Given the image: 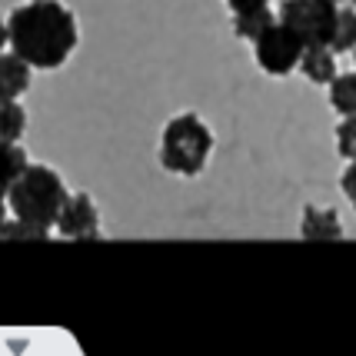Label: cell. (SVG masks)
I'll return each mask as SVG.
<instances>
[{
	"label": "cell",
	"mask_w": 356,
	"mask_h": 356,
	"mask_svg": "<svg viewBox=\"0 0 356 356\" xmlns=\"http://www.w3.org/2000/svg\"><path fill=\"white\" fill-rule=\"evenodd\" d=\"M10 50L33 70H57L80 44L77 14L63 0H24L7 14Z\"/></svg>",
	"instance_id": "cell-1"
},
{
	"label": "cell",
	"mask_w": 356,
	"mask_h": 356,
	"mask_svg": "<svg viewBox=\"0 0 356 356\" xmlns=\"http://www.w3.org/2000/svg\"><path fill=\"white\" fill-rule=\"evenodd\" d=\"M213 130L203 120L197 110H184V113H173L170 120L160 130V167L167 173L177 177H197L207 170L210 156H213Z\"/></svg>",
	"instance_id": "cell-2"
},
{
	"label": "cell",
	"mask_w": 356,
	"mask_h": 356,
	"mask_svg": "<svg viewBox=\"0 0 356 356\" xmlns=\"http://www.w3.org/2000/svg\"><path fill=\"white\" fill-rule=\"evenodd\" d=\"M70 197V190L63 184V177L47 163H27V170L14 180V186L7 190V207L10 213L20 220H31L40 227H50L60 217L63 200Z\"/></svg>",
	"instance_id": "cell-3"
},
{
	"label": "cell",
	"mask_w": 356,
	"mask_h": 356,
	"mask_svg": "<svg viewBox=\"0 0 356 356\" xmlns=\"http://www.w3.org/2000/svg\"><path fill=\"white\" fill-rule=\"evenodd\" d=\"M303 37L286 27L283 20H273L257 40H253V57H257V67L264 70L266 77H290L293 70H300V57H303Z\"/></svg>",
	"instance_id": "cell-4"
},
{
	"label": "cell",
	"mask_w": 356,
	"mask_h": 356,
	"mask_svg": "<svg viewBox=\"0 0 356 356\" xmlns=\"http://www.w3.org/2000/svg\"><path fill=\"white\" fill-rule=\"evenodd\" d=\"M337 17H340L337 0H283L280 3V20L286 27H293L307 47L333 44Z\"/></svg>",
	"instance_id": "cell-5"
},
{
	"label": "cell",
	"mask_w": 356,
	"mask_h": 356,
	"mask_svg": "<svg viewBox=\"0 0 356 356\" xmlns=\"http://www.w3.org/2000/svg\"><path fill=\"white\" fill-rule=\"evenodd\" d=\"M54 230L63 240H97L100 236V210H97L90 193H83V190L70 193L63 200L60 217L54 223Z\"/></svg>",
	"instance_id": "cell-6"
},
{
	"label": "cell",
	"mask_w": 356,
	"mask_h": 356,
	"mask_svg": "<svg viewBox=\"0 0 356 356\" xmlns=\"http://www.w3.org/2000/svg\"><path fill=\"white\" fill-rule=\"evenodd\" d=\"M300 236L303 240H316V243H330V240H343V223L340 213L333 207H303L300 217Z\"/></svg>",
	"instance_id": "cell-7"
},
{
	"label": "cell",
	"mask_w": 356,
	"mask_h": 356,
	"mask_svg": "<svg viewBox=\"0 0 356 356\" xmlns=\"http://www.w3.org/2000/svg\"><path fill=\"white\" fill-rule=\"evenodd\" d=\"M300 74L316 83V87H330L333 77L340 74L337 70V50L330 44H313L303 50V57H300Z\"/></svg>",
	"instance_id": "cell-8"
},
{
	"label": "cell",
	"mask_w": 356,
	"mask_h": 356,
	"mask_svg": "<svg viewBox=\"0 0 356 356\" xmlns=\"http://www.w3.org/2000/svg\"><path fill=\"white\" fill-rule=\"evenodd\" d=\"M31 80H33V67L20 54H14V50L0 54V97L27 93L31 90Z\"/></svg>",
	"instance_id": "cell-9"
},
{
	"label": "cell",
	"mask_w": 356,
	"mask_h": 356,
	"mask_svg": "<svg viewBox=\"0 0 356 356\" xmlns=\"http://www.w3.org/2000/svg\"><path fill=\"white\" fill-rule=\"evenodd\" d=\"M31 156L20 143H10V140H0V197H7V190L14 186V180L27 170Z\"/></svg>",
	"instance_id": "cell-10"
},
{
	"label": "cell",
	"mask_w": 356,
	"mask_h": 356,
	"mask_svg": "<svg viewBox=\"0 0 356 356\" xmlns=\"http://www.w3.org/2000/svg\"><path fill=\"white\" fill-rule=\"evenodd\" d=\"M27 134V110L20 97H0V140L20 143Z\"/></svg>",
	"instance_id": "cell-11"
},
{
	"label": "cell",
	"mask_w": 356,
	"mask_h": 356,
	"mask_svg": "<svg viewBox=\"0 0 356 356\" xmlns=\"http://www.w3.org/2000/svg\"><path fill=\"white\" fill-rule=\"evenodd\" d=\"M280 14H273L270 7H253V10H240V14H233V33L240 37V40H257L260 33L277 20Z\"/></svg>",
	"instance_id": "cell-12"
},
{
	"label": "cell",
	"mask_w": 356,
	"mask_h": 356,
	"mask_svg": "<svg viewBox=\"0 0 356 356\" xmlns=\"http://www.w3.org/2000/svg\"><path fill=\"white\" fill-rule=\"evenodd\" d=\"M330 107L337 110L340 117L356 113V70L333 77V83H330Z\"/></svg>",
	"instance_id": "cell-13"
},
{
	"label": "cell",
	"mask_w": 356,
	"mask_h": 356,
	"mask_svg": "<svg viewBox=\"0 0 356 356\" xmlns=\"http://www.w3.org/2000/svg\"><path fill=\"white\" fill-rule=\"evenodd\" d=\"M333 50L337 54H353L356 50V7H340V17H337V33H333Z\"/></svg>",
	"instance_id": "cell-14"
},
{
	"label": "cell",
	"mask_w": 356,
	"mask_h": 356,
	"mask_svg": "<svg viewBox=\"0 0 356 356\" xmlns=\"http://www.w3.org/2000/svg\"><path fill=\"white\" fill-rule=\"evenodd\" d=\"M50 236V227H40V223H31V220H7L3 230H0V240H47Z\"/></svg>",
	"instance_id": "cell-15"
},
{
	"label": "cell",
	"mask_w": 356,
	"mask_h": 356,
	"mask_svg": "<svg viewBox=\"0 0 356 356\" xmlns=\"http://www.w3.org/2000/svg\"><path fill=\"white\" fill-rule=\"evenodd\" d=\"M337 154L343 156V160H356V113H350V117H343L340 124H337Z\"/></svg>",
	"instance_id": "cell-16"
},
{
	"label": "cell",
	"mask_w": 356,
	"mask_h": 356,
	"mask_svg": "<svg viewBox=\"0 0 356 356\" xmlns=\"http://www.w3.org/2000/svg\"><path fill=\"white\" fill-rule=\"evenodd\" d=\"M340 186H343V193H346V200H350V207L356 210V160L346 163V170L340 177Z\"/></svg>",
	"instance_id": "cell-17"
},
{
	"label": "cell",
	"mask_w": 356,
	"mask_h": 356,
	"mask_svg": "<svg viewBox=\"0 0 356 356\" xmlns=\"http://www.w3.org/2000/svg\"><path fill=\"white\" fill-rule=\"evenodd\" d=\"M230 14H240V10H253V7H270V0H227Z\"/></svg>",
	"instance_id": "cell-18"
},
{
	"label": "cell",
	"mask_w": 356,
	"mask_h": 356,
	"mask_svg": "<svg viewBox=\"0 0 356 356\" xmlns=\"http://www.w3.org/2000/svg\"><path fill=\"white\" fill-rule=\"evenodd\" d=\"M10 47V27H7V17H0V54Z\"/></svg>",
	"instance_id": "cell-19"
},
{
	"label": "cell",
	"mask_w": 356,
	"mask_h": 356,
	"mask_svg": "<svg viewBox=\"0 0 356 356\" xmlns=\"http://www.w3.org/2000/svg\"><path fill=\"white\" fill-rule=\"evenodd\" d=\"M7 213H10V207H7V197H0V230H3V223H7Z\"/></svg>",
	"instance_id": "cell-20"
},
{
	"label": "cell",
	"mask_w": 356,
	"mask_h": 356,
	"mask_svg": "<svg viewBox=\"0 0 356 356\" xmlns=\"http://www.w3.org/2000/svg\"><path fill=\"white\" fill-rule=\"evenodd\" d=\"M346 3H353V7H356V0H346Z\"/></svg>",
	"instance_id": "cell-21"
},
{
	"label": "cell",
	"mask_w": 356,
	"mask_h": 356,
	"mask_svg": "<svg viewBox=\"0 0 356 356\" xmlns=\"http://www.w3.org/2000/svg\"><path fill=\"white\" fill-rule=\"evenodd\" d=\"M353 63H356V50H353Z\"/></svg>",
	"instance_id": "cell-22"
},
{
	"label": "cell",
	"mask_w": 356,
	"mask_h": 356,
	"mask_svg": "<svg viewBox=\"0 0 356 356\" xmlns=\"http://www.w3.org/2000/svg\"><path fill=\"white\" fill-rule=\"evenodd\" d=\"M337 3H340V0H337Z\"/></svg>",
	"instance_id": "cell-23"
}]
</instances>
